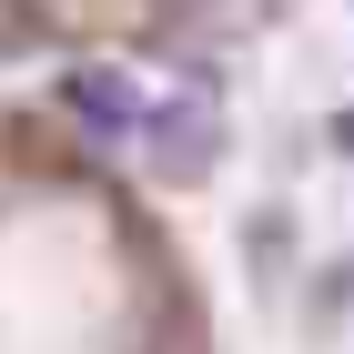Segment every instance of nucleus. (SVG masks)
Listing matches in <instances>:
<instances>
[{"label": "nucleus", "mask_w": 354, "mask_h": 354, "mask_svg": "<svg viewBox=\"0 0 354 354\" xmlns=\"http://www.w3.org/2000/svg\"><path fill=\"white\" fill-rule=\"evenodd\" d=\"M0 354H233L162 192L41 102H0Z\"/></svg>", "instance_id": "f257e3e1"}]
</instances>
